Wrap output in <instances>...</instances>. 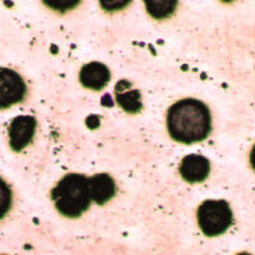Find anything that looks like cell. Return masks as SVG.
Segmentation results:
<instances>
[{"label":"cell","instance_id":"obj_5","mask_svg":"<svg viewBox=\"0 0 255 255\" xmlns=\"http://www.w3.org/2000/svg\"><path fill=\"white\" fill-rule=\"evenodd\" d=\"M37 122L33 116L20 115L14 118L9 125V145L13 151L19 152L32 142L36 133Z\"/></svg>","mask_w":255,"mask_h":255},{"label":"cell","instance_id":"obj_1","mask_svg":"<svg viewBox=\"0 0 255 255\" xmlns=\"http://www.w3.org/2000/svg\"><path fill=\"white\" fill-rule=\"evenodd\" d=\"M166 124L168 134L176 142L184 144L200 142L212 130L211 111L199 100H180L168 109Z\"/></svg>","mask_w":255,"mask_h":255},{"label":"cell","instance_id":"obj_14","mask_svg":"<svg viewBox=\"0 0 255 255\" xmlns=\"http://www.w3.org/2000/svg\"><path fill=\"white\" fill-rule=\"evenodd\" d=\"M250 163H252V167L255 170V144L252 148V152H250Z\"/></svg>","mask_w":255,"mask_h":255},{"label":"cell","instance_id":"obj_2","mask_svg":"<svg viewBox=\"0 0 255 255\" xmlns=\"http://www.w3.org/2000/svg\"><path fill=\"white\" fill-rule=\"evenodd\" d=\"M51 198L64 217H79L90 208L92 202L88 177L82 174L65 175L52 189Z\"/></svg>","mask_w":255,"mask_h":255},{"label":"cell","instance_id":"obj_7","mask_svg":"<svg viewBox=\"0 0 255 255\" xmlns=\"http://www.w3.org/2000/svg\"><path fill=\"white\" fill-rule=\"evenodd\" d=\"M79 82L86 88L99 91L110 82V70L102 63L92 61L86 64L79 72Z\"/></svg>","mask_w":255,"mask_h":255},{"label":"cell","instance_id":"obj_4","mask_svg":"<svg viewBox=\"0 0 255 255\" xmlns=\"http://www.w3.org/2000/svg\"><path fill=\"white\" fill-rule=\"evenodd\" d=\"M27 87L22 77L8 68L0 69V109L10 108L26 97Z\"/></svg>","mask_w":255,"mask_h":255},{"label":"cell","instance_id":"obj_16","mask_svg":"<svg viewBox=\"0 0 255 255\" xmlns=\"http://www.w3.org/2000/svg\"><path fill=\"white\" fill-rule=\"evenodd\" d=\"M238 255H250V254H248V253H240V254H238Z\"/></svg>","mask_w":255,"mask_h":255},{"label":"cell","instance_id":"obj_10","mask_svg":"<svg viewBox=\"0 0 255 255\" xmlns=\"http://www.w3.org/2000/svg\"><path fill=\"white\" fill-rule=\"evenodd\" d=\"M148 14L154 19H165L176 10L179 0H143Z\"/></svg>","mask_w":255,"mask_h":255},{"label":"cell","instance_id":"obj_9","mask_svg":"<svg viewBox=\"0 0 255 255\" xmlns=\"http://www.w3.org/2000/svg\"><path fill=\"white\" fill-rule=\"evenodd\" d=\"M123 81L116 84V102L128 114H138L142 110V99L138 90H124Z\"/></svg>","mask_w":255,"mask_h":255},{"label":"cell","instance_id":"obj_12","mask_svg":"<svg viewBox=\"0 0 255 255\" xmlns=\"http://www.w3.org/2000/svg\"><path fill=\"white\" fill-rule=\"evenodd\" d=\"M46 6L59 13H67L76 8L82 0H42Z\"/></svg>","mask_w":255,"mask_h":255},{"label":"cell","instance_id":"obj_6","mask_svg":"<svg viewBox=\"0 0 255 255\" xmlns=\"http://www.w3.org/2000/svg\"><path fill=\"white\" fill-rule=\"evenodd\" d=\"M179 172L185 181L191 184L202 183L211 172V163L208 158L200 154H189L181 159Z\"/></svg>","mask_w":255,"mask_h":255},{"label":"cell","instance_id":"obj_13","mask_svg":"<svg viewBox=\"0 0 255 255\" xmlns=\"http://www.w3.org/2000/svg\"><path fill=\"white\" fill-rule=\"evenodd\" d=\"M131 0H100V5L105 12H119L130 4Z\"/></svg>","mask_w":255,"mask_h":255},{"label":"cell","instance_id":"obj_11","mask_svg":"<svg viewBox=\"0 0 255 255\" xmlns=\"http://www.w3.org/2000/svg\"><path fill=\"white\" fill-rule=\"evenodd\" d=\"M13 194L12 189L3 179H0V220L4 217L12 207Z\"/></svg>","mask_w":255,"mask_h":255},{"label":"cell","instance_id":"obj_8","mask_svg":"<svg viewBox=\"0 0 255 255\" xmlns=\"http://www.w3.org/2000/svg\"><path fill=\"white\" fill-rule=\"evenodd\" d=\"M91 198L100 206H104L116 194V184L108 174H97L88 177Z\"/></svg>","mask_w":255,"mask_h":255},{"label":"cell","instance_id":"obj_3","mask_svg":"<svg viewBox=\"0 0 255 255\" xmlns=\"http://www.w3.org/2000/svg\"><path fill=\"white\" fill-rule=\"evenodd\" d=\"M198 225L209 238L221 235L232 225V211L226 200H206L197 212Z\"/></svg>","mask_w":255,"mask_h":255},{"label":"cell","instance_id":"obj_15","mask_svg":"<svg viewBox=\"0 0 255 255\" xmlns=\"http://www.w3.org/2000/svg\"><path fill=\"white\" fill-rule=\"evenodd\" d=\"M221 1H223V3H232L234 0H221Z\"/></svg>","mask_w":255,"mask_h":255}]
</instances>
